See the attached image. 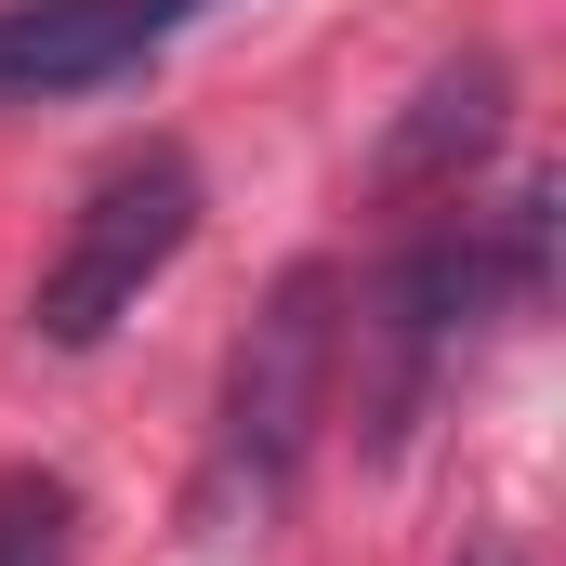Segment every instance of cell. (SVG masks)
<instances>
[{"label":"cell","instance_id":"obj_1","mask_svg":"<svg viewBox=\"0 0 566 566\" xmlns=\"http://www.w3.org/2000/svg\"><path fill=\"white\" fill-rule=\"evenodd\" d=\"M198 238V158L185 145H145V158H119L93 198H80V224H66V251L40 264V303H27V329L40 343H106L119 316H133L145 290L171 277V251Z\"/></svg>","mask_w":566,"mask_h":566},{"label":"cell","instance_id":"obj_2","mask_svg":"<svg viewBox=\"0 0 566 566\" xmlns=\"http://www.w3.org/2000/svg\"><path fill=\"white\" fill-rule=\"evenodd\" d=\"M329 356H343V277L329 264H290L277 303L238 343V369H224V488H251V514L290 488L303 434L329 409Z\"/></svg>","mask_w":566,"mask_h":566},{"label":"cell","instance_id":"obj_3","mask_svg":"<svg viewBox=\"0 0 566 566\" xmlns=\"http://www.w3.org/2000/svg\"><path fill=\"white\" fill-rule=\"evenodd\" d=\"M171 40L158 0H0V106H40V93H93Z\"/></svg>","mask_w":566,"mask_h":566},{"label":"cell","instance_id":"obj_4","mask_svg":"<svg viewBox=\"0 0 566 566\" xmlns=\"http://www.w3.org/2000/svg\"><path fill=\"white\" fill-rule=\"evenodd\" d=\"M501 106H514V66H501V53H461V66H434L422 93H409V119L382 133V185H396V198L461 185V171L501 145Z\"/></svg>","mask_w":566,"mask_h":566},{"label":"cell","instance_id":"obj_5","mask_svg":"<svg viewBox=\"0 0 566 566\" xmlns=\"http://www.w3.org/2000/svg\"><path fill=\"white\" fill-rule=\"evenodd\" d=\"M0 566H80V527H66L53 474H0Z\"/></svg>","mask_w":566,"mask_h":566},{"label":"cell","instance_id":"obj_6","mask_svg":"<svg viewBox=\"0 0 566 566\" xmlns=\"http://www.w3.org/2000/svg\"><path fill=\"white\" fill-rule=\"evenodd\" d=\"M461 566H527V554H514V541H474V554H461Z\"/></svg>","mask_w":566,"mask_h":566},{"label":"cell","instance_id":"obj_7","mask_svg":"<svg viewBox=\"0 0 566 566\" xmlns=\"http://www.w3.org/2000/svg\"><path fill=\"white\" fill-rule=\"evenodd\" d=\"M158 13H171V27H185V13H198V0H158Z\"/></svg>","mask_w":566,"mask_h":566}]
</instances>
